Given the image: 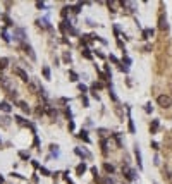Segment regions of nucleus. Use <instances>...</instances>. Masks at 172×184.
I'll return each instance as SVG.
<instances>
[{
  "mask_svg": "<svg viewBox=\"0 0 172 184\" xmlns=\"http://www.w3.org/2000/svg\"><path fill=\"white\" fill-rule=\"evenodd\" d=\"M122 175H124L127 181H136V179H138L136 172H134V170H132V169H131V167H129L127 164L122 165Z\"/></svg>",
  "mask_w": 172,
  "mask_h": 184,
  "instance_id": "obj_1",
  "label": "nucleus"
},
{
  "mask_svg": "<svg viewBox=\"0 0 172 184\" xmlns=\"http://www.w3.org/2000/svg\"><path fill=\"white\" fill-rule=\"evenodd\" d=\"M14 38V41H17V43H24L26 41V33H24V29H21V28H16L14 29V33H12V36H10V40Z\"/></svg>",
  "mask_w": 172,
  "mask_h": 184,
  "instance_id": "obj_2",
  "label": "nucleus"
},
{
  "mask_svg": "<svg viewBox=\"0 0 172 184\" xmlns=\"http://www.w3.org/2000/svg\"><path fill=\"white\" fill-rule=\"evenodd\" d=\"M157 103H158L160 107H163V109H169L172 105V98L169 95H158V96H157Z\"/></svg>",
  "mask_w": 172,
  "mask_h": 184,
  "instance_id": "obj_3",
  "label": "nucleus"
},
{
  "mask_svg": "<svg viewBox=\"0 0 172 184\" xmlns=\"http://www.w3.org/2000/svg\"><path fill=\"white\" fill-rule=\"evenodd\" d=\"M14 74L19 78L21 81H24V83H30L31 79H30V76H28V72L26 71H22L21 67H14Z\"/></svg>",
  "mask_w": 172,
  "mask_h": 184,
  "instance_id": "obj_4",
  "label": "nucleus"
},
{
  "mask_svg": "<svg viewBox=\"0 0 172 184\" xmlns=\"http://www.w3.org/2000/svg\"><path fill=\"white\" fill-rule=\"evenodd\" d=\"M74 153L78 155V157H81L83 160H86V158H91V153H90V152H86V150H81V148H74Z\"/></svg>",
  "mask_w": 172,
  "mask_h": 184,
  "instance_id": "obj_5",
  "label": "nucleus"
},
{
  "mask_svg": "<svg viewBox=\"0 0 172 184\" xmlns=\"http://www.w3.org/2000/svg\"><path fill=\"white\" fill-rule=\"evenodd\" d=\"M158 29H160V31H167V29H169V26H167V19H165L163 14L158 17Z\"/></svg>",
  "mask_w": 172,
  "mask_h": 184,
  "instance_id": "obj_6",
  "label": "nucleus"
},
{
  "mask_svg": "<svg viewBox=\"0 0 172 184\" xmlns=\"http://www.w3.org/2000/svg\"><path fill=\"white\" fill-rule=\"evenodd\" d=\"M22 48H24V52L30 55L31 60H36V55H35V52H33V48H31V45H28V43H22Z\"/></svg>",
  "mask_w": 172,
  "mask_h": 184,
  "instance_id": "obj_7",
  "label": "nucleus"
},
{
  "mask_svg": "<svg viewBox=\"0 0 172 184\" xmlns=\"http://www.w3.org/2000/svg\"><path fill=\"white\" fill-rule=\"evenodd\" d=\"M134 157H136V162H138V167L143 169V162H141V153H140V146L136 144L134 146Z\"/></svg>",
  "mask_w": 172,
  "mask_h": 184,
  "instance_id": "obj_8",
  "label": "nucleus"
},
{
  "mask_svg": "<svg viewBox=\"0 0 172 184\" xmlns=\"http://www.w3.org/2000/svg\"><path fill=\"white\" fill-rule=\"evenodd\" d=\"M86 170H88V165H86V162H81V164L76 167V174H78V175H83Z\"/></svg>",
  "mask_w": 172,
  "mask_h": 184,
  "instance_id": "obj_9",
  "label": "nucleus"
},
{
  "mask_svg": "<svg viewBox=\"0 0 172 184\" xmlns=\"http://www.w3.org/2000/svg\"><path fill=\"white\" fill-rule=\"evenodd\" d=\"M0 110L5 112V114H9V112H12V107H10L9 102H0Z\"/></svg>",
  "mask_w": 172,
  "mask_h": 184,
  "instance_id": "obj_10",
  "label": "nucleus"
},
{
  "mask_svg": "<svg viewBox=\"0 0 172 184\" xmlns=\"http://www.w3.org/2000/svg\"><path fill=\"white\" fill-rule=\"evenodd\" d=\"M78 136L81 138V139H83V141H84V143H91V139H90V136H88V131H86V129H81V131H79V134H78Z\"/></svg>",
  "mask_w": 172,
  "mask_h": 184,
  "instance_id": "obj_11",
  "label": "nucleus"
},
{
  "mask_svg": "<svg viewBox=\"0 0 172 184\" xmlns=\"http://www.w3.org/2000/svg\"><path fill=\"white\" fill-rule=\"evenodd\" d=\"M103 170L110 175V174H114V172H115V167H114L112 164H109V162H105V164H103Z\"/></svg>",
  "mask_w": 172,
  "mask_h": 184,
  "instance_id": "obj_12",
  "label": "nucleus"
},
{
  "mask_svg": "<svg viewBox=\"0 0 172 184\" xmlns=\"http://www.w3.org/2000/svg\"><path fill=\"white\" fill-rule=\"evenodd\" d=\"M40 26H43V28H47V29H52V26H50V21H48V17H43V19L40 21H36Z\"/></svg>",
  "mask_w": 172,
  "mask_h": 184,
  "instance_id": "obj_13",
  "label": "nucleus"
},
{
  "mask_svg": "<svg viewBox=\"0 0 172 184\" xmlns=\"http://www.w3.org/2000/svg\"><path fill=\"white\" fill-rule=\"evenodd\" d=\"M17 105H19V107H21V110H22V112H24V114H30V112H31L30 105H28V103H26V102H22V100H21V102H17Z\"/></svg>",
  "mask_w": 172,
  "mask_h": 184,
  "instance_id": "obj_14",
  "label": "nucleus"
},
{
  "mask_svg": "<svg viewBox=\"0 0 172 184\" xmlns=\"http://www.w3.org/2000/svg\"><path fill=\"white\" fill-rule=\"evenodd\" d=\"M81 55L84 57V59H93V55H91V50L88 48V47H83V52H81Z\"/></svg>",
  "mask_w": 172,
  "mask_h": 184,
  "instance_id": "obj_15",
  "label": "nucleus"
},
{
  "mask_svg": "<svg viewBox=\"0 0 172 184\" xmlns=\"http://www.w3.org/2000/svg\"><path fill=\"white\" fill-rule=\"evenodd\" d=\"M9 59H7V57H2V59H0V71H4V69H7V67H9Z\"/></svg>",
  "mask_w": 172,
  "mask_h": 184,
  "instance_id": "obj_16",
  "label": "nucleus"
},
{
  "mask_svg": "<svg viewBox=\"0 0 172 184\" xmlns=\"http://www.w3.org/2000/svg\"><path fill=\"white\" fill-rule=\"evenodd\" d=\"M158 126H160V122H158V121H153V122H152V126H150V133H152V134H155L157 131H158Z\"/></svg>",
  "mask_w": 172,
  "mask_h": 184,
  "instance_id": "obj_17",
  "label": "nucleus"
},
{
  "mask_svg": "<svg viewBox=\"0 0 172 184\" xmlns=\"http://www.w3.org/2000/svg\"><path fill=\"white\" fill-rule=\"evenodd\" d=\"M83 9V4H76V5H72V7H69V10H72L74 14H79Z\"/></svg>",
  "mask_w": 172,
  "mask_h": 184,
  "instance_id": "obj_18",
  "label": "nucleus"
},
{
  "mask_svg": "<svg viewBox=\"0 0 172 184\" xmlns=\"http://www.w3.org/2000/svg\"><path fill=\"white\" fill-rule=\"evenodd\" d=\"M38 170H40V174H41V175H45V177L52 175V172L48 170V169H47V167H43V165H40V169H38Z\"/></svg>",
  "mask_w": 172,
  "mask_h": 184,
  "instance_id": "obj_19",
  "label": "nucleus"
},
{
  "mask_svg": "<svg viewBox=\"0 0 172 184\" xmlns=\"http://www.w3.org/2000/svg\"><path fill=\"white\" fill-rule=\"evenodd\" d=\"M41 72H43V78H45V79H50V78H52V74H50V67H47V65H45V67L41 69Z\"/></svg>",
  "mask_w": 172,
  "mask_h": 184,
  "instance_id": "obj_20",
  "label": "nucleus"
},
{
  "mask_svg": "<svg viewBox=\"0 0 172 184\" xmlns=\"http://www.w3.org/2000/svg\"><path fill=\"white\" fill-rule=\"evenodd\" d=\"M109 95H110V98H112V100H114V102H115V103L119 102V98H117V95L114 93V88H112V84H110V86H109Z\"/></svg>",
  "mask_w": 172,
  "mask_h": 184,
  "instance_id": "obj_21",
  "label": "nucleus"
},
{
  "mask_svg": "<svg viewBox=\"0 0 172 184\" xmlns=\"http://www.w3.org/2000/svg\"><path fill=\"white\" fill-rule=\"evenodd\" d=\"M50 150H52V157H59V146L57 144H50Z\"/></svg>",
  "mask_w": 172,
  "mask_h": 184,
  "instance_id": "obj_22",
  "label": "nucleus"
},
{
  "mask_svg": "<svg viewBox=\"0 0 172 184\" xmlns=\"http://www.w3.org/2000/svg\"><path fill=\"white\" fill-rule=\"evenodd\" d=\"M101 184H115V181L112 179L110 175H105V177L101 179Z\"/></svg>",
  "mask_w": 172,
  "mask_h": 184,
  "instance_id": "obj_23",
  "label": "nucleus"
},
{
  "mask_svg": "<svg viewBox=\"0 0 172 184\" xmlns=\"http://www.w3.org/2000/svg\"><path fill=\"white\" fill-rule=\"evenodd\" d=\"M2 38H4V41H7V43L10 41V36H9V33H7V29H5V28L2 29Z\"/></svg>",
  "mask_w": 172,
  "mask_h": 184,
  "instance_id": "obj_24",
  "label": "nucleus"
},
{
  "mask_svg": "<svg viewBox=\"0 0 172 184\" xmlns=\"http://www.w3.org/2000/svg\"><path fill=\"white\" fill-rule=\"evenodd\" d=\"M64 181H65L67 184H74V181H72L71 175H69V170H67V172H64Z\"/></svg>",
  "mask_w": 172,
  "mask_h": 184,
  "instance_id": "obj_25",
  "label": "nucleus"
},
{
  "mask_svg": "<svg viewBox=\"0 0 172 184\" xmlns=\"http://www.w3.org/2000/svg\"><path fill=\"white\" fill-rule=\"evenodd\" d=\"M78 90H79V91L84 95V93L88 91V86H86V84H83V83H79V84H78Z\"/></svg>",
  "mask_w": 172,
  "mask_h": 184,
  "instance_id": "obj_26",
  "label": "nucleus"
},
{
  "mask_svg": "<svg viewBox=\"0 0 172 184\" xmlns=\"http://www.w3.org/2000/svg\"><path fill=\"white\" fill-rule=\"evenodd\" d=\"M19 157L22 158V160H30V152H22V150H21V152H19Z\"/></svg>",
  "mask_w": 172,
  "mask_h": 184,
  "instance_id": "obj_27",
  "label": "nucleus"
},
{
  "mask_svg": "<svg viewBox=\"0 0 172 184\" xmlns=\"http://www.w3.org/2000/svg\"><path fill=\"white\" fill-rule=\"evenodd\" d=\"M81 102H83V105H84V107H90V100H88V96H86V95H81Z\"/></svg>",
  "mask_w": 172,
  "mask_h": 184,
  "instance_id": "obj_28",
  "label": "nucleus"
},
{
  "mask_svg": "<svg viewBox=\"0 0 172 184\" xmlns=\"http://www.w3.org/2000/svg\"><path fill=\"white\" fill-rule=\"evenodd\" d=\"M0 121H2V126H4V127H7V126L10 124V119H9V117H2Z\"/></svg>",
  "mask_w": 172,
  "mask_h": 184,
  "instance_id": "obj_29",
  "label": "nucleus"
},
{
  "mask_svg": "<svg viewBox=\"0 0 172 184\" xmlns=\"http://www.w3.org/2000/svg\"><path fill=\"white\" fill-rule=\"evenodd\" d=\"M69 78H71V81H74V83L78 81V74L74 71H69Z\"/></svg>",
  "mask_w": 172,
  "mask_h": 184,
  "instance_id": "obj_30",
  "label": "nucleus"
},
{
  "mask_svg": "<svg viewBox=\"0 0 172 184\" xmlns=\"http://www.w3.org/2000/svg\"><path fill=\"white\" fill-rule=\"evenodd\" d=\"M65 117H67L69 121H72V110L69 109V107H65Z\"/></svg>",
  "mask_w": 172,
  "mask_h": 184,
  "instance_id": "obj_31",
  "label": "nucleus"
},
{
  "mask_svg": "<svg viewBox=\"0 0 172 184\" xmlns=\"http://www.w3.org/2000/svg\"><path fill=\"white\" fill-rule=\"evenodd\" d=\"M98 133H100V136H101V138L109 136V131H107V129H103V127H100V129H98Z\"/></svg>",
  "mask_w": 172,
  "mask_h": 184,
  "instance_id": "obj_32",
  "label": "nucleus"
},
{
  "mask_svg": "<svg viewBox=\"0 0 172 184\" xmlns=\"http://www.w3.org/2000/svg\"><path fill=\"white\" fill-rule=\"evenodd\" d=\"M36 7L38 9H47V4L45 2H36Z\"/></svg>",
  "mask_w": 172,
  "mask_h": 184,
  "instance_id": "obj_33",
  "label": "nucleus"
},
{
  "mask_svg": "<svg viewBox=\"0 0 172 184\" xmlns=\"http://www.w3.org/2000/svg\"><path fill=\"white\" fill-rule=\"evenodd\" d=\"M145 110H146L148 114H150V112H153V107H152V103H146V105H145Z\"/></svg>",
  "mask_w": 172,
  "mask_h": 184,
  "instance_id": "obj_34",
  "label": "nucleus"
},
{
  "mask_svg": "<svg viewBox=\"0 0 172 184\" xmlns=\"http://www.w3.org/2000/svg\"><path fill=\"white\" fill-rule=\"evenodd\" d=\"M110 60L114 62V64H117V65H121V62H119V59H117L115 55H110Z\"/></svg>",
  "mask_w": 172,
  "mask_h": 184,
  "instance_id": "obj_35",
  "label": "nucleus"
},
{
  "mask_svg": "<svg viewBox=\"0 0 172 184\" xmlns=\"http://www.w3.org/2000/svg\"><path fill=\"white\" fill-rule=\"evenodd\" d=\"M64 62H71V53H64Z\"/></svg>",
  "mask_w": 172,
  "mask_h": 184,
  "instance_id": "obj_36",
  "label": "nucleus"
},
{
  "mask_svg": "<svg viewBox=\"0 0 172 184\" xmlns=\"http://www.w3.org/2000/svg\"><path fill=\"white\" fill-rule=\"evenodd\" d=\"M76 129V124H74V121H69V131H74Z\"/></svg>",
  "mask_w": 172,
  "mask_h": 184,
  "instance_id": "obj_37",
  "label": "nucleus"
},
{
  "mask_svg": "<svg viewBox=\"0 0 172 184\" xmlns=\"http://www.w3.org/2000/svg\"><path fill=\"white\" fill-rule=\"evenodd\" d=\"M33 144H35V146H40V138H38L36 134H35V141H33Z\"/></svg>",
  "mask_w": 172,
  "mask_h": 184,
  "instance_id": "obj_38",
  "label": "nucleus"
},
{
  "mask_svg": "<svg viewBox=\"0 0 172 184\" xmlns=\"http://www.w3.org/2000/svg\"><path fill=\"white\" fill-rule=\"evenodd\" d=\"M12 177H17V179H24V175H21V174H17V172H12Z\"/></svg>",
  "mask_w": 172,
  "mask_h": 184,
  "instance_id": "obj_39",
  "label": "nucleus"
},
{
  "mask_svg": "<svg viewBox=\"0 0 172 184\" xmlns=\"http://www.w3.org/2000/svg\"><path fill=\"white\" fill-rule=\"evenodd\" d=\"M122 64H127V65H129V64H131V59H129V57H124V59H122Z\"/></svg>",
  "mask_w": 172,
  "mask_h": 184,
  "instance_id": "obj_40",
  "label": "nucleus"
},
{
  "mask_svg": "<svg viewBox=\"0 0 172 184\" xmlns=\"http://www.w3.org/2000/svg\"><path fill=\"white\" fill-rule=\"evenodd\" d=\"M31 164H33V167H35V169H40V164H38L36 160H31Z\"/></svg>",
  "mask_w": 172,
  "mask_h": 184,
  "instance_id": "obj_41",
  "label": "nucleus"
},
{
  "mask_svg": "<svg viewBox=\"0 0 172 184\" xmlns=\"http://www.w3.org/2000/svg\"><path fill=\"white\" fill-rule=\"evenodd\" d=\"M152 148H153V150H158V143H155V141H153V143H152Z\"/></svg>",
  "mask_w": 172,
  "mask_h": 184,
  "instance_id": "obj_42",
  "label": "nucleus"
},
{
  "mask_svg": "<svg viewBox=\"0 0 172 184\" xmlns=\"http://www.w3.org/2000/svg\"><path fill=\"white\" fill-rule=\"evenodd\" d=\"M171 90H172V83H171Z\"/></svg>",
  "mask_w": 172,
  "mask_h": 184,
  "instance_id": "obj_43",
  "label": "nucleus"
},
{
  "mask_svg": "<svg viewBox=\"0 0 172 184\" xmlns=\"http://www.w3.org/2000/svg\"><path fill=\"white\" fill-rule=\"evenodd\" d=\"M0 144H2V139H0Z\"/></svg>",
  "mask_w": 172,
  "mask_h": 184,
  "instance_id": "obj_44",
  "label": "nucleus"
},
{
  "mask_svg": "<svg viewBox=\"0 0 172 184\" xmlns=\"http://www.w3.org/2000/svg\"><path fill=\"white\" fill-rule=\"evenodd\" d=\"M122 184H126V183H122Z\"/></svg>",
  "mask_w": 172,
  "mask_h": 184,
  "instance_id": "obj_45",
  "label": "nucleus"
}]
</instances>
